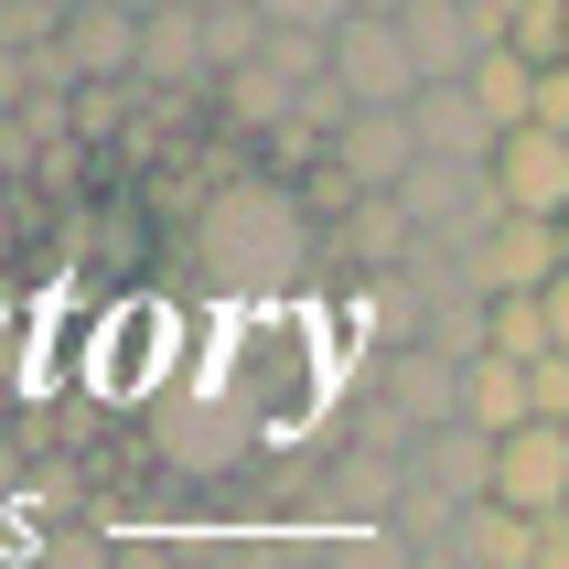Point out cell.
I'll use <instances>...</instances> for the list:
<instances>
[{
  "label": "cell",
  "mask_w": 569,
  "mask_h": 569,
  "mask_svg": "<svg viewBox=\"0 0 569 569\" xmlns=\"http://www.w3.org/2000/svg\"><path fill=\"white\" fill-rule=\"evenodd\" d=\"M333 87H345L355 119H409L419 108V64L398 22H345L333 32Z\"/></svg>",
  "instance_id": "cell-1"
},
{
  "label": "cell",
  "mask_w": 569,
  "mask_h": 569,
  "mask_svg": "<svg viewBox=\"0 0 569 569\" xmlns=\"http://www.w3.org/2000/svg\"><path fill=\"white\" fill-rule=\"evenodd\" d=\"M483 172H495V204H506V216L569 226V140H559V129H506Z\"/></svg>",
  "instance_id": "cell-2"
},
{
  "label": "cell",
  "mask_w": 569,
  "mask_h": 569,
  "mask_svg": "<svg viewBox=\"0 0 569 569\" xmlns=\"http://www.w3.org/2000/svg\"><path fill=\"white\" fill-rule=\"evenodd\" d=\"M495 506L527 516V527H559L569 516V430H516V441H495Z\"/></svg>",
  "instance_id": "cell-3"
},
{
  "label": "cell",
  "mask_w": 569,
  "mask_h": 569,
  "mask_svg": "<svg viewBox=\"0 0 569 569\" xmlns=\"http://www.w3.org/2000/svg\"><path fill=\"white\" fill-rule=\"evenodd\" d=\"M398 32H409L419 87H473V64L495 54V32L473 22V0H419V11H398Z\"/></svg>",
  "instance_id": "cell-4"
},
{
  "label": "cell",
  "mask_w": 569,
  "mask_h": 569,
  "mask_svg": "<svg viewBox=\"0 0 569 569\" xmlns=\"http://www.w3.org/2000/svg\"><path fill=\"white\" fill-rule=\"evenodd\" d=\"M140 97H204V108H216L204 11H151V22H140Z\"/></svg>",
  "instance_id": "cell-5"
},
{
  "label": "cell",
  "mask_w": 569,
  "mask_h": 569,
  "mask_svg": "<svg viewBox=\"0 0 569 569\" xmlns=\"http://www.w3.org/2000/svg\"><path fill=\"white\" fill-rule=\"evenodd\" d=\"M409 140H419V161H495V140H506V129L483 119L473 87H419Z\"/></svg>",
  "instance_id": "cell-6"
},
{
  "label": "cell",
  "mask_w": 569,
  "mask_h": 569,
  "mask_svg": "<svg viewBox=\"0 0 569 569\" xmlns=\"http://www.w3.org/2000/svg\"><path fill=\"white\" fill-rule=\"evenodd\" d=\"M54 54H64L76 87H140V22L129 11H76Z\"/></svg>",
  "instance_id": "cell-7"
},
{
  "label": "cell",
  "mask_w": 569,
  "mask_h": 569,
  "mask_svg": "<svg viewBox=\"0 0 569 569\" xmlns=\"http://www.w3.org/2000/svg\"><path fill=\"white\" fill-rule=\"evenodd\" d=\"M473 97H483V119H495V129H538V64H516L506 43L473 64Z\"/></svg>",
  "instance_id": "cell-8"
},
{
  "label": "cell",
  "mask_w": 569,
  "mask_h": 569,
  "mask_svg": "<svg viewBox=\"0 0 569 569\" xmlns=\"http://www.w3.org/2000/svg\"><path fill=\"white\" fill-rule=\"evenodd\" d=\"M483 355H506V366H548V355H559L548 301H495V312H483Z\"/></svg>",
  "instance_id": "cell-9"
},
{
  "label": "cell",
  "mask_w": 569,
  "mask_h": 569,
  "mask_svg": "<svg viewBox=\"0 0 569 569\" xmlns=\"http://www.w3.org/2000/svg\"><path fill=\"white\" fill-rule=\"evenodd\" d=\"M258 11H269V32H301V43H333L355 22V0H258Z\"/></svg>",
  "instance_id": "cell-10"
},
{
  "label": "cell",
  "mask_w": 569,
  "mask_h": 569,
  "mask_svg": "<svg viewBox=\"0 0 569 569\" xmlns=\"http://www.w3.org/2000/svg\"><path fill=\"white\" fill-rule=\"evenodd\" d=\"M527 569H569V516H559V527H538V559H527Z\"/></svg>",
  "instance_id": "cell-11"
},
{
  "label": "cell",
  "mask_w": 569,
  "mask_h": 569,
  "mask_svg": "<svg viewBox=\"0 0 569 569\" xmlns=\"http://www.w3.org/2000/svg\"><path fill=\"white\" fill-rule=\"evenodd\" d=\"M548 333H559V355H569V269H559V290H548Z\"/></svg>",
  "instance_id": "cell-12"
},
{
  "label": "cell",
  "mask_w": 569,
  "mask_h": 569,
  "mask_svg": "<svg viewBox=\"0 0 569 569\" xmlns=\"http://www.w3.org/2000/svg\"><path fill=\"white\" fill-rule=\"evenodd\" d=\"M398 11H419V0H355V22H398Z\"/></svg>",
  "instance_id": "cell-13"
},
{
  "label": "cell",
  "mask_w": 569,
  "mask_h": 569,
  "mask_svg": "<svg viewBox=\"0 0 569 569\" xmlns=\"http://www.w3.org/2000/svg\"><path fill=\"white\" fill-rule=\"evenodd\" d=\"M559 76H569V54H559Z\"/></svg>",
  "instance_id": "cell-14"
},
{
  "label": "cell",
  "mask_w": 569,
  "mask_h": 569,
  "mask_svg": "<svg viewBox=\"0 0 569 569\" xmlns=\"http://www.w3.org/2000/svg\"><path fill=\"white\" fill-rule=\"evenodd\" d=\"M0 11H11V0H0Z\"/></svg>",
  "instance_id": "cell-15"
},
{
  "label": "cell",
  "mask_w": 569,
  "mask_h": 569,
  "mask_svg": "<svg viewBox=\"0 0 569 569\" xmlns=\"http://www.w3.org/2000/svg\"><path fill=\"white\" fill-rule=\"evenodd\" d=\"M559 237H569V226H559Z\"/></svg>",
  "instance_id": "cell-16"
}]
</instances>
